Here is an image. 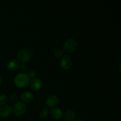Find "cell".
Segmentation results:
<instances>
[{
    "mask_svg": "<svg viewBox=\"0 0 121 121\" xmlns=\"http://www.w3.org/2000/svg\"><path fill=\"white\" fill-rule=\"evenodd\" d=\"M20 67V63L16 60H11L7 64V69L11 72H15Z\"/></svg>",
    "mask_w": 121,
    "mask_h": 121,
    "instance_id": "8fae6325",
    "label": "cell"
},
{
    "mask_svg": "<svg viewBox=\"0 0 121 121\" xmlns=\"http://www.w3.org/2000/svg\"><path fill=\"white\" fill-rule=\"evenodd\" d=\"M1 84H2V79H1V78H0V86H1Z\"/></svg>",
    "mask_w": 121,
    "mask_h": 121,
    "instance_id": "d6986e66",
    "label": "cell"
},
{
    "mask_svg": "<svg viewBox=\"0 0 121 121\" xmlns=\"http://www.w3.org/2000/svg\"><path fill=\"white\" fill-rule=\"evenodd\" d=\"M49 109L47 107H44L43 108L41 109V111H40V113H39V115H40V118H42V119H45V118H47L49 114Z\"/></svg>",
    "mask_w": 121,
    "mask_h": 121,
    "instance_id": "4fadbf2b",
    "label": "cell"
},
{
    "mask_svg": "<svg viewBox=\"0 0 121 121\" xmlns=\"http://www.w3.org/2000/svg\"><path fill=\"white\" fill-rule=\"evenodd\" d=\"M10 99L13 102H17L18 99V95L16 93H12L11 94L10 96Z\"/></svg>",
    "mask_w": 121,
    "mask_h": 121,
    "instance_id": "2e32d148",
    "label": "cell"
},
{
    "mask_svg": "<svg viewBox=\"0 0 121 121\" xmlns=\"http://www.w3.org/2000/svg\"><path fill=\"white\" fill-rule=\"evenodd\" d=\"M75 112L70 109L66 111L64 115V118L66 121H73L75 119Z\"/></svg>",
    "mask_w": 121,
    "mask_h": 121,
    "instance_id": "7c38bea8",
    "label": "cell"
},
{
    "mask_svg": "<svg viewBox=\"0 0 121 121\" xmlns=\"http://www.w3.org/2000/svg\"><path fill=\"white\" fill-rule=\"evenodd\" d=\"M30 87L33 91H38L41 89L43 86L42 80L39 78H34L30 82Z\"/></svg>",
    "mask_w": 121,
    "mask_h": 121,
    "instance_id": "52a82bcc",
    "label": "cell"
},
{
    "mask_svg": "<svg viewBox=\"0 0 121 121\" xmlns=\"http://www.w3.org/2000/svg\"><path fill=\"white\" fill-rule=\"evenodd\" d=\"M13 112V107L10 105H5L0 107V117L5 118L9 117Z\"/></svg>",
    "mask_w": 121,
    "mask_h": 121,
    "instance_id": "5b68a950",
    "label": "cell"
},
{
    "mask_svg": "<svg viewBox=\"0 0 121 121\" xmlns=\"http://www.w3.org/2000/svg\"><path fill=\"white\" fill-rule=\"evenodd\" d=\"M74 121H84L82 120V119H77V120H75Z\"/></svg>",
    "mask_w": 121,
    "mask_h": 121,
    "instance_id": "ffe728a7",
    "label": "cell"
},
{
    "mask_svg": "<svg viewBox=\"0 0 121 121\" xmlns=\"http://www.w3.org/2000/svg\"><path fill=\"white\" fill-rule=\"evenodd\" d=\"M59 103V99L58 97L56 95H50L47 98L46 100V104L48 107L56 108Z\"/></svg>",
    "mask_w": 121,
    "mask_h": 121,
    "instance_id": "ba28073f",
    "label": "cell"
},
{
    "mask_svg": "<svg viewBox=\"0 0 121 121\" xmlns=\"http://www.w3.org/2000/svg\"><path fill=\"white\" fill-rule=\"evenodd\" d=\"M20 69H21V70L22 71V72H23L22 73H24V72H26V71L28 70V65H26V64H25V63H24L23 65H22L21 66H20Z\"/></svg>",
    "mask_w": 121,
    "mask_h": 121,
    "instance_id": "e0dca14e",
    "label": "cell"
},
{
    "mask_svg": "<svg viewBox=\"0 0 121 121\" xmlns=\"http://www.w3.org/2000/svg\"><path fill=\"white\" fill-rule=\"evenodd\" d=\"M27 106L24 103L22 102H17L14 105L13 108V112L17 117H21L26 112Z\"/></svg>",
    "mask_w": 121,
    "mask_h": 121,
    "instance_id": "3957f363",
    "label": "cell"
},
{
    "mask_svg": "<svg viewBox=\"0 0 121 121\" xmlns=\"http://www.w3.org/2000/svg\"><path fill=\"white\" fill-rule=\"evenodd\" d=\"M51 116L52 118L56 120H59L63 117V112L60 108H53L51 110Z\"/></svg>",
    "mask_w": 121,
    "mask_h": 121,
    "instance_id": "9c48e42d",
    "label": "cell"
},
{
    "mask_svg": "<svg viewBox=\"0 0 121 121\" xmlns=\"http://www.w3.org/2000/svg\"><path fill=\"white\" fill-rule=\"evenodd\" d=\"M72 59L68 55H65L62 57L60 60V66L64 70H68L72 66Z\"/></svg>",
    "mask_w": 121,
    "mask_h": 121,
    "instance_id": "8992f818",
    "label": "cell"
},
{
    "mask_svg": "<svg viewBox=\"0 0 121 121\" xmlns=\"http://www.w3.org/2000/svg\"><path fill=\"white\" fill-rule=\"evenodd\" d=\"M21 99L24 102H30L32 101L34 98V95L31 92L25 91L21 95Z\"/></svg>",
    "mask_w": 121,
    "mask_h": 121,
    "instance_id": "30bf717a",
    "label": "cell"
},
{
    "mask_svg": "<svg viewBox=\"0 0 121 121\" xmlns=\"http://www.w3.org/2000/svg\"><path fill=\"white\" fill-rule=\"evenodd\" d=\"M64 51L63 49L61 48H59V49L56 50L54 53V56L56 58H60L63 56Z\"/></svg>",
    "mask_w": 121,
    "mask_h": 121,
    "instance_id": "9a60e30c",
    "label": "cell"
},
{
    "mask_svg": "<svg viewBox=\"0 0 121 121\" xmlns=\"http://www.w3.org/2000/svg\"><path fill=\"white\" fill-rule=\"evenodd\" d=\"M27 74H28V77L30 78V79H31V78H32V79H34V77L35 76L36 73H35V72L34 70H31L28 72V73Z\"/></svg>",
    "mask_w": 121,
    "mask_h": 121,
    "instance_id": "ac0fdd59",
    "label": "cell"
},
{
    "mask_svg": "<svg viewBox=\"0 0 121 121\" xmlns=\"http://www.w3.org/2000/svg\"><path fill=\"white\" fill-rule=\"evenodd\" d=\"M33 57V52L28 48H22L18 51L17 54L18 60L23 63H26L30 61Z\"/></svg>",
    "mask_w": 121,
    "mask_h": 121,
    "instance_id": "7a4b0ae2",
    "label": "cell"
},
{
    "mask_svg": "<svg viewBox=\"0 0 121 121\" xmlns=\"http://www.w3.org/2000/svg\"><path fill=\"white\" fill-rule=\"evenodd\" d=\"M8 102V96L5 94H2L0 95V105L3 106L5 105Z\"/></svg>",
    "mask_w": 121,
    "mask_h": 121,
    "instance_id": "5bb4252c",
    "label": "cell"
},
{
    "mask_svg": "<svg viewBox=\"0 0 121 121\" xmlns=\"http://www.w3.org/2000/svg\"><path fill=\"white\" fill-rule=\"evenodd\" d=\"M78 46L76 40L73 39H69L64 43L63 51L67 53H71L76 50Z\"/></svg>",
    "mask_w": 121,
    "mask_h": 121,
    "instance_id": "277c9868",
    "label": "cell"
},
{
    "mask_svg": "<svg viewBox=\"0 0 121 121\" xmlns=\"http://www.w3.org/2000/svg\"><path fill=\"white\" fill-rule=\"evenodd\" d=\"M30 82V79L28 74L25 73H19L14 78V83L17 87L22 88L27 86Z\"/></svg>",
    "mask_w": 121,
    "mask_h": 121,
    "instance_id": "6da1fadb",
    "label": "cell"
}]
</instances>
